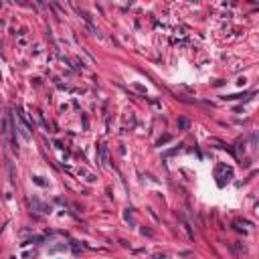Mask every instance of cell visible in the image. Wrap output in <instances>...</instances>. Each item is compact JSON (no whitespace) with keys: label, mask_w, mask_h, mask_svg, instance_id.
<instances>
[{"label":"cell","mask_w":259,"mask_h":259,"mask_svg":"<svg viewBox=\"0 0 259 259\" xmlns=\"http://www.w3.org/2000/svg\"><path fill=\"white\" fill-rule=\"evenodd\" d=\"M101 162L103 164H108V148L101 146Z\"/></svg>","instance_id":"cell-2"},{"label":"cell","mask_w":259,"mask_h":259,"mask_svg":"<svg viewBox=\"0 0 259 259\" xmlns=\"http://www.w3.org/2000/svg\"><path fill=\"white\" fill-rule=\"evenodd\" d=\"M16 130L20 132V136L25 138V140H30V136H33V126L26 122L25 116L20 112H16Z\"/></svg>","instance_id":"cell-1"}]
</instances>
